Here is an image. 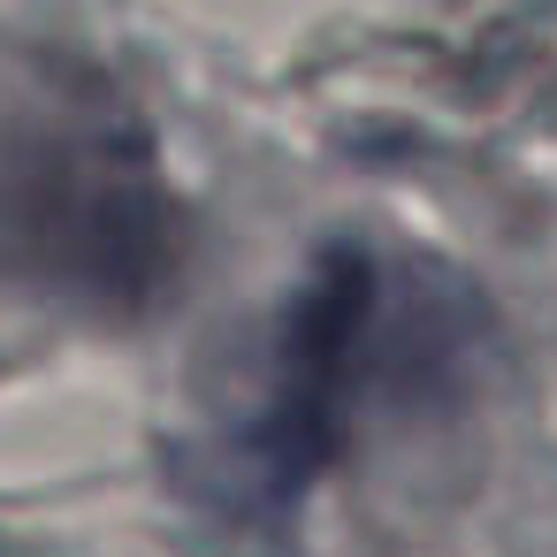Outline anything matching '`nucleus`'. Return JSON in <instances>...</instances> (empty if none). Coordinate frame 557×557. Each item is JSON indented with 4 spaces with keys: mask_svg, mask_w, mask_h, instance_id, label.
I'll use <instances>...</instances> for the list:
<instances>
[{
    "mask_svg": "<svg viewBox=\"0 0 557 557\" xmlns=\"http://www.w3.org/2000/svg\"><path fill=\"white\" fill-rule=\"evenodd\" d=\"M466 344V321L435 290H397L382 260L329 252L275 321V351L245 420L191 450L184 488L222 519H275L290 511L344 435L359 428L367 397L389 382H443Z\"/></svg>",
    "mask_w": 557,
    "mask_h": 557,
    "instance_id": "obj_1",
    "label": "nucleus"
}]
</instances>
